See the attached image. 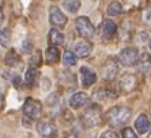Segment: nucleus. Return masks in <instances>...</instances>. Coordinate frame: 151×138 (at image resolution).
Segmentation results:
<instances>
[{
  "label": "nucleus",
  "instance_id": "f257e3e1",
  "mask_svg": "<svg viewBox=\"0 0 151 138\" xmlns=\"http://www.w3.org/2000/svg\"><path fill=\"white\" fill-rule=\"evenodd\" d=\"M131 115H132L131 108L124 107V106H116L106 112V121L113 127H120L129 121Z\"/></svg>",
  "mask_w": 151,
  "mask_h": 138
},
{
  "label": "nucleus",
  "instance_id": "f03ea898",
  "mask_svg": "<svg viewBox=\"0 0 151 138\" xmlns=\"http://www.w3.org/2000/svg\"><path fill=\"white\" fill-rule=\"evenodd\" d=\"M117 58H119V62L123 66H134V65H136V64H139L140 57H139V50H137L136 48L129 46V48L123 49V50L119 53V57H117Z\"/></svg>",
  "mask_w": 151,
  "mask_h": 138
},
{
  "label": "nucleus",
  "instance_id": "7ed1b4c3",
  "mask_svg": "<svg viewBox=\"0 0 151 138\" xmlns=\"http://www.w3.org/2000/svg\"><path fill=\"white\" fill-rule=\"evenodd\" d=\"M75 27H76L78 33L81 37L86 39H90L94 37L95 34V28L93 26V23L90 22L87 16H79L76 18V21H75Z\"/></svg>",
  "mask_w": 151,
  "mask_h": 138
},
{
  "label": "nucleus",
  "instance_id": "20e7f679",
  "mask_svg": "<svg viewBox=\"0 0 151 138\" xmlns=\"http://www.w3.org/2000/svg\"><path fill=\"white\" fill-rule=\"evenodd\" d=\"M82 123L87 127H93V126H97V124L101 122V110H99L98 106L93 104V107L87 108L84 111V114L82 115Z\"/></svg>",
  "mask_w": 151,
  "mask_h": 138
},
{
  "label": "nucleus",
  "instance_id": "39448f33",
  "mask_svg": "<svg viewBox=\"0 0 151 138\" xmlns=\"http://www.w3.org/2000/svg\"><path fill=\"white\" fill-rule=\"evenodd\" d=\"M42 111V104L40 100L33 99V97H29L25 100L23 103V114L26 118H30V119H35L38 118L40 114Z\"/></svg>",
  "mask_w": 151,
  "mask_h": 138
},
{
  "label": "nucleus",
  "instance_id": "423d86ee",
  "mask_svg": "<svg viewBox=\"0 0 151 138\" xmlns=\"http://www.w3.org/2000/svg\"><path fill=\"white\" fill-rule=\"evenodd\" d=\"M49 22L53 26H57V27H63L67 23V16L64 15V12L60 10L59 7L53 6L49 8Z\"/></svg>",
  "mask_w": 151,
  "mask_h": 138
},
{
  "label": "nucleus",
  "instance_id": "0eeeda50",
  "mask_svg": "<svg viewBox=\"0 0 151 138\" xmlns=\"http://www.w3.org/2000/svg\"><path fill=\"white\" fill-rule=\"evenodd\" d=\"M137 85V79L135 75H131V73H127L124 75L119 81V87L120 90L124 91V92H131V91H134Z\"/></svg>",
  "mask_w": 151,
  "mask_h": 138
},
{
  "label": "nucleus",
  "instance_id": "6e6552de",
  "mask_svg": "<svg viewBox=\"0 0 151 138\" xmlns=\"http://www.w3.org/2000/svg\"><path fill=\"white\" fill-rule=\"evenodd\" d=\"M56 124L49 121H42L37 124V131L38 134L44 138H50L56 134Z\"/></svg>",
  "mask_w": 151,
  "mask_h": 138
},
{
  "label": "nucleus",
  "instance_id": "1a4fd4ad",
  "mask_svg": "<svg viewBox=\"0 0 151 138\" xmlns=\"http://www.w3.org/2000/svg\"><path fill=\"white\" fill-rule=\"evenodd\" d=\"M93 52V43L88 41H79L75 45L74 48V53L76 57H81V58H86L91 54Z\"/></svg>",
  "mask_w": 151,
  "mask_h": 138
},
{
  "label": "nucleus",
  "instance_id": "9d476101",
  "mask_svg": "<svg viewBox=\"0 0 151 138\" xmlns=\"http://www.w3.org/2000/svg\"><path fill=\"white\" fill-rule=\"evenodd\" d=\"M81 80H82V85L84 87H90L97 81V73L90 69L88 66H82L81 68Z\"/></svg>",
  "mask_w": 151,
  "mask_h": 138
},
{
  "label": "nucleus",
  "instance_id": "9b49d317",
  "mask_svg": "<svg viewBox=\"0 0 151 138\" xmlns=\"http://www.w3.org/2000/svg\"><path fill=\"white\" fill-rule=\"evenodd\" d=\"M135 129L139 134H146L151 130V122L146 114H140L135 121Z\"/></svg>",
  "mask_w": 151,
  "mask_h": 138
},
{
  "label": "nucleus",
  "instance_id": "f8f14e48",
  "mask_svg": "<svg viewBox=\"0 0 151 138\" xmlns=\"http://www.w3.org/2000/svg\"><path fill=\"white\" fill-rule=\"evenodd\" d=\"M101 33L105 38H112L114 37L117 33V26L116 23L112 21V19H105L102 22V26H101Z\"/></svg>",
  "mask_w": 151,
  "mask_h": 138
},
{
  "label": "nucleus",
  "instance_id": "ddd939ff",
  "mask_svg": "<svg viewBox=\"0 0 151 138\" xmlns=\"http://www.w3.org/2000/svg\"><path fill=\"white\" fill-rule=\"evenodd\" d=\"M88 96L86 92H76L70 97V106L72 108H81L87 103Z\"/></svg>",
  "mask_w": 151,
  "mask_h": 138
},
{
  "label": "nucleus",
  "instance_id": "4468645a",
  "mask_svg": "<svg viewBox=\"0 0 151 138\" xmlns=\"http://www.w3.org/2000/svg\"><path fill=\"white\" fill-rule=\"evenodd\" d=\"M64 42V35L61 34V31L57 30V28H50L49 33H48V43L49 46H59Z\"/></svg>",
  "mask_w": 151,
  "mask_h": 138
},
{
  "label": "nucleus",
  "instance_id": "2eb2a0df",
  "mask_svg": "<svg viewBox=\"0 0 151 138\" xmlns=\"http://www.w3.org/2000/svg\"><path fill=\"white\" fill-rule=\"evenodd\" d=\"M117 72H119L117 64L113 61V60H109V61L105 64V66H104V79L113 80L114 77H116Z\"/></svg>",
  "mask_w": 151,
  "mask_h": 138
},
{
  "label": "nucleus",
  "instance_id": "dca6fc26",
  "mask_svg": "<svg viewBox=\"0 0 151 138\" xmlns=\"http://www.w3.org/2000/svg\"><path fill=\"white\" fill-rule=\"evenodd\" d=\"M4 61H6V65L8 66H17L21 64V57H19V54L17 53L15 49H10L7 52V54H6Z\"/></svg>",
  "mask_w": 151,
  "mask_h": 138
},
{
  "label": "nucleus",
  "instance_id": "f3484780",
  "mask_svg": "<svg viewBox=\"0 0 151 138\" xmlns=\"http://www.w3.org/2000/svg\"><path fill=\"white\" fill-rule=\"evenodd\" d=\"M63 8L70 14H76L81 8V0H64Z\"/></svg>",
  "mask_w": 151,
  "mask_h": 138
},
{
  "label": "nucleus",
  "instance_id": "a211bd4d",
  "mask_svg": "<svg viewBox=\"0 0 151 138\" xmlns=\"http://www.w3.org/2000/svg\"><path fill=\"white\" fill-rule=\"evenodd\" d=\"M46 61L50 62V64H56L60 61V52L59 49L55 48V46H49L46 49Z\"/></svg>",
  "mask_w": 151,
  "mask_h": 138
},
{
  "label": "nucleus",
  "instance_id": "6ab92c4d",
  "mask_svg": "<svg viewBox=\"0 0 151 138\" xmlns=\"http://www.w3.org/2000/svg\"><path fill=\"white\" fill-rule=\"evenodd\" d=\"M108 15L110 16H117L123 12V6L119 3V1H112V3L108 6V10H106Z\"/></svg>",
  "mask_w": 151,
  "mask_h": 138
},
{
  "label": "nucleus",
  "instance_id": "aec40b11",
  "mask_svg": "<svg viewBox=\"0 0 151 138\" xmlns=\"http://www.w3.org/2000/svg\"><path fill=\"white\" fill-rule=\"evenodd\" d=\"M11 42V31L10 28H1L0 30V46L7 48Z\"/></svg>",
  "mask_w": 151,
  "mask_h": 138
},
{
  "label": "nucleus",
  "instance_id": "412c9836",
  "mask_svg": "<svg viewBox=\"0 0 151 138\" xmlns=\"http://www.w3.org/2000/svg\"><path fill=\"white\" fill-rule=\"evenodd\" d=\"M37 76H38V73H37V68H34V66H29L27 69H26V75H25V81L27 84H34L35 83V79H37Z\"/></svg>",
  "mask_w": 151,
  "mask_h": 138
},
{
  "label": "nucleus",
  "instance_id": "4be33fe9",
  "mask_svg": "<svg viewBox=\"0 0 151 138\" xmlns=\"http://www.w3.org/2000/svg\"><path fill=\"white\" fill-rule=\"evenodd\" d=\"M139 66H140L142 72L147 73L148 70H150V68H151V57L150 55L144 53V54L140 57V60H139Z\"/></svg>",
  "mask_w": 151,
  "mask_h": 138
},
{
  "label": "nucleus",
  "instance_id": "5701e85b",
  "mask_svg": "<svg viewBox=\"0 0 151 138\" xmlns=\"http://www.w3.org/2000/svg\"><path fill=\"white\" fill-rule=\"evenodd\" d=\"M63 64L65 66H74L76 64V55H75L74 52L71 50H67L63 55Z\"/></svg>",
  "mask_w": 151,
  "mask_h": 138
},
{
  "label": "nucleus",
  "instance_id": "b1692460",
  "mask_svg": "<svg viewBox=\"0 0 151 138\" xmlns=\"http://www.w3.org/2000/svg\"><path fill=\"white\" fill-rule=\"evenodd\" d=\"M30 64L32 66L37 68L42 64V54H41V50H34L32 53V57H30Z\"/></svg>",
  "mask_w": 151,
  "mask_h": 138
},
{
  "label": "nucleus",
  "instance_id": "393cba45",
  "mask_svg": "<svg viewBox=\"0 0 151 138\" xmlns=\"http://www.w3.org/2000/svg\"><path fill=\"white\" fill-rule=\"evenodd\" d=\"M121 135H123V138H137L136 133H135V131L132 130L131 127L123 129V131H121Z\"/></svg>",
  "mask_w": 151,
  "mask_h": 138
},
{
  "label": "nucleus",
  "instance_id": "a878e982",
  "mask_svg": "<svg viewBox=\"0 0 151 138\" xmlns=\"http://www.w3.org/2000/svg\"><path fill=\"white\" fill-rule=\"evenodd\" d=\"M22 50L25 53H32L33 52V42L30 41V39L23 41V43H22Z\"/></svg>",
  "mask_w": 151,
  "mask_h": 138
},
{
  "label": "nucleus",
  "instance_id": "bb28decb",
  "mask_svg": "<svg viewBox=\"0 0 151 138\" xmlns=\"http://www.w3.org/2000/svg\"><path fill=\"white\" fill-rule=\"evenodd\" d=\"M99 138H119V135H117V133H114V131L108 130V131H104Z\"/></svg>",
  "mask_w": 151,
  "mask_h": 138
},
{
  "label": "nucleus",
  "instance_id": "cd10ccee",
  "mask_svg": "<svg viewBox=\"0 0 151 138\" xmlns=\"http://www.w3.org/2000/svg\"><path fill=\"white\" fill-rule=\"evenodd\" d=\"M12 83H14V85L17 87H21V77H19V75H17V73H15L14 76H12Z\"/></svg>",
  "mask_w": 151,
  "mask_h": 138
},
{
  "label": "nucleus",
  "instance_id": "c85d7f7f",
  "mask_svg": "<svg viewBox=\"0 0 151 138\" xmlns=\"http://www.w3.org/2000/svg\"><path fill=\"white\" fill-rule=\"evenodd\" d=\"M4 22V14H3V11H1V8H0V26L3 24Z\"/></svg>",
  "mask_w": 151,
  "mask_h": 138
},
{
  "label": "nucleus",
  "instance_id": "c756f323",
  "mask_svg": "<svg viewBox=\"0 0 151 138\" xmlns=\"http://www.w3.org/2000/svg\"><path fill=\"white\" fill-rule=\"evenodd\" d=\"M67 138H78V135L75 134V133H71V134L67 135Z\"/></svg>",
  "mask_w": 151,
  "mask_h": 138
},
{
  "label": "nucleus",
  "instance_id": "7c9ffc66",
  "mask_svg": "<svg viewBox=\"0 0 151 138\" xmlns=\"http://www.w3.org/2000/svg\"><path fill=\"white\" fill-rule=\"evenodd\" d=\"M150 50H151V39H150Z\"/></svg>",
  "mask_w": 151,
  "mask_h": 138
},
{
  "label": "nucleus",
  "instance_id": "2f4dec72",
  "mask_svg": "<svg viewBox=\"0 0 151 138\" xmlns=\"http://www.w3.org/2000/svg\"><path fill=\"white\" fill-rule=\"evenodd\" d=\"M148 138H151V134H150V137H148Z\"/></svg>",
  "mask_w": 151,
  "mask_h": 138
}]
</instances>
